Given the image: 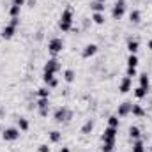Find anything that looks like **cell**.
<instances>
[{
  "label": "cell",
  "instance_id": "f546056e",
  "mask_svg": "<svg viewBox=\"0 0 152 152\" xmlns=\"http://www.w3.org/2000/svg\"><path fill=\"white\" fill-rule=\"evenodd\" d=\"M37 97L41 99V97H48L50 99V88L48 87H41V88H37Z\"/></svg>",
  "mask_w": 152,
  "mask_h": 152
},
{
  "label": "cell",
  "instance_id": "3957f363",
  "mask_svg": "<svg viewBox=\"0 0 152 152\" xmlns=\"http://www.w3.org/2000/svg\"><path fill=\"white\" fill-rule=\"evenodd\" d=\"M71 118H73V112H71L67 106H60V108H57L55 113H53V120H55V122H69Z\"/></svg>",
  "mask_w": 152,
  "mask_h": 152
},
{
  "label": "cell",
  "instance_id": "ffe728a7",
  "mask_svg": "<svg viewBox=\"0 0 152 152\" xmlns=\"http://www.w3.org/2000/svg\"><path fill=\"white\" fill-rule=\"evenodd\" d=\"M28 127H30V122L25 117H20L18 118V129L20 131H28Z\"/></svg>",
  "mask_w": 152,
  "mask_h": 152
},
{
  "label": "cell",
  "instance_id": "4dcf8cb0",
  "mask_svg": "<svg viewBox=\"0 0 152 152\" xmlns=\"http://www.w3.org/2000/svg\"><path fill=\"white\" fill-rule=\"evenodd\" d=\"M138 75V71H136V67H127L126 69V76H129V78H133V76Z\"/></svg>",
  "mask_w": 152,
  "mask_h": 152
},
{
  "label": "cell",
  "instance_id": "74e56055",
  "mask_svg": "<svg viewBox=\"0 0 152 152\" xmlns=\"http://www.w3.org/2000/svg\"><path fill=\"white\" fill-rule=\"evenodd\" d=\"M97 2H103V4H104V2H106V0H97Z\"/></svg>",
  "mask_w": 152,
  "mask_h": 152
},
{
  "label": "cell",
  "instance_id": "8d00e7d4",
  "mask_svg": "<svg viewBox=\"0 0 152 152\" xmlns=\"http://www.w3.org/2000/svg\"><path fill=\"white\" fill-rule=\"evenodd\" d=\"M147 46H149V50H152V39L149 41V42H147Z\"/></svg>",
  "mask_w": 152,
  "mask_h": 152
},
{
  "label": "cell",
  "instance_id": "d6a6232c",
  "mask_svg": "<svg viewBox=\"0 0 152 152\" xmlns=\"http://www.w3.org/2000/svg\"><path fill=\"white\" fill-rule=\"evenodd\" d=\"M37 152H51V151H50V147H48L46 143H42V145L37 147Z\"/></svg>",
  "mask_w": 152,
  "mask_h": 152
},
{
  "label": "cell",
  "instance_id": "d590c367",
  "mask_svg": "<svg viewBox=\"0 0 152 152\" xmlns=\"http://www.w3.org/2000/svg\"><path fill=\"white\" fill-rule=\"evenodd\" d=\"M60 152H71V151H69V147H62V149H60Z\"/></svg>",
  "mask_w": 152,
  "mask_h": 152
},
{
  "label": "cell",
  "instance_id": "7c38bea8",
  "mask_svg": "<svg viewBox=\"0 0 152 152\" xmlns=\"http://www.w3.org/2000/svg\"><path fill=\"white\" fill-rule=\"evenodd\" d=\"M127 50H129V53L136 55L138 50H140V42H138L136 39H129V41H127Z\"/></svg>",
  "mask_w": 152,
  "mask_h": 152
},
{
  "label": "cell",
  "instance_id": "4316f807",
  "mask_svg": "<svg viewBox=\"0 0 152 152\" xmlns=\"http://www.w3.org/2000/svg\"><path fill=\"white\" fill-rule=\"evenodd\" d=\"M20 12H21V7H20V5H14V4H12V5L9 7V16H11V18H18Z\"/></svg>",
  "mask_w": 152,
  "mask_h": 152
},
{
  "label": "cell",
  "instance_id": "ac0fdd59",
  "mask_svg": "<svg viewBox=\"0 0 152 152\" xmlns=\"http://www.w3.org/2000/svg\"><path fill=\"white\" fill-rule=\"evenodd\" d=\"M138 87H142V88H147V90H149V87H151V78L147 76V73L140 75V85H138Z\"/></svg>",
  "mask_w": 152,
  "mask_h": 152
},
{
  "label": "cell",
  "instance_id": "83f0119b",
  "mask_svg": "<svg viewBox=\"0 0 152 152\" xmlns=\"http://www.w3.org/2000/svg\"><path fill=\"white\" fill-rule=\"evenodd\" d=\"M118 124H120V118H118L117 115H110V117H108V126H110V127H117V129H118Z\"/></svg>",
  "mask_w": 152,
  "mask_h": 152
},
{
  "label": "cell",
  "instance_id": "cb8c5ba5",
  "mask_svg": "<svg viewBox=\"0 0 152 152\" xmlns=\"http://www.w3.org/2000/svg\"><path fill=\"white\" fill-rule=\"evenodd\" d=\"M138 64H140V60H138V55H133V53H129V57H127V67H138Z\"/></svg>",
  "mask_w": 152,
  "mask_h": 152
},
{
  "label": "cell",
  "instance_id": "603a6c76",
  "mask_svg": "<svg viewBox=\"0 0 152 152\" xmlns=\"http://www.w3.org/2000/svg\"><path fill=\"white\" fill-rule=\"evenodd\" d=\"M92 21L96 25H104V12H94L92 14Z\"/></svg>",
  "mask_w": 152,
  "mask_h": 152
},
{
  "label": "cell",
  "instance_id": "e575fe53",
  "mask_svg": "<svg viewBox=\"0 0 152 152\" xmlns=\"http://www.w3.org/2000/svg\"><path fill=\"white\" fill-rule=\"evenodd\" d=\"M37 112H39L41 117H48V112H50V110H37Z\"/></svg>",
  "mask_w": 152,
  "mask_h": 152
},
{
  "label": "cell",
  "instance_id": "d4e9b609",
  "mask_svg": "<svg viewBox=\"0 0 152 152\" xmlns=\"http://www.w3.org/2000/svg\"><path fill=\"white\" fill-rule=\"evenodd\" d=\"M64 80H66L67 83H73L76 80V73L73 69H66V71H64Z\"/></svg>",
  "mask_w": 152,
  "mask_h": 152
},
{
  "label": "cell",
  "instance_id": "d6986e66",
  "mask_svg": "<svg viewBox=\"0 0 152 152\" xmlns=\"http://www.w3.org/2000/svg\"><path fill=\"white\" fill-rule=\"evenodd\" d=\"M133 94H134L136 99H143V97H147L149 90H147V88H142V87H136V88L133 90Z\"/></svg>",
  "mask_w": 152,
  "mask_h": 152
},
{
  "label": "cell",
  "instance_id": "9a60e30c",
  "mask_svg": "<svg viewBox=\"0 0 152 152\" xmlns=\"http://www.w3.org/2000/svg\"><path fill=\"white\" fill-rule=\"evenodd\" d=\"M104 4L103 2H97V0H94V2H90V9L94 11V12H104Z\"/></svg>",
  "mask_w": 152,
  "mask_h": 152
},
{
  "label": "cell",
  "instance_id": "7a4b0ae2",
  "mask_svg": "<svg viewBox=\"0 0 152 152\" xmlns=\"http://www.w3.org/2000/svg\"><path fill=\"white\" fill-rule=\"evenodd\" d=\"M18 25H20V18H11V21H9V23L2 28V32H0L2 39H12L14 37Z\"/></svg>",
  "mask_w": 152,
  "mask_h": 152
},
{
  "label": "cell",
  "instance_id": "6da1fadb",
  "mask_svg": "<svg viewBox=\"0 0 152 152\" xmlns=\"http://www.w3.org/2000/svg\"><path fill=\"white\" fill-rule=\"evenodd\" d=\"M73 9L71 7H66L64 11H62V14H60V21H58V27H60V30L62 32H69L71 28H73Z\"/></svg>",
  "mask_w": 152,
  "mask_h": 152
},
{
  "label": "cell",
  "instance_id": "277c9868",
  "mask_svg": "<svg viewBox=\"0 0 152 152\" xmlns=\"http://www.w3.org/2000/svg\"><path fill=\"white\" fill-rule=\"evenodd\" d=\"M64 50V41L60 37H53L50 39V42H48V51L51 53V55H57V53H60Z\"/></svg>",
  "mask_w": 152,
  "mask_h": 152
},
{
  "label": "cell",
  "instance_id": "5b68a950",
  "mask_svg": "<svg viewBox=\"0 0 152 152\" xmlns=\"http://www.w3.org/2000/svg\"><path fill=\"white\" fill-rule=\"evenodd\" d=\"M126 0H117L113 4V9H112V16H113V20H120L122 16H124V12H126Z\"/></svg>",
  "mask_w": 152,
  "mask_h": 152
},
{
  "label": "cell",
  "instance_id": "2e32d148",
  "mask_svg": "<svg viewBox=\"0 0 152 152\" xmlns=\"http://www.w3.org/2000/svg\"><path fill=\"white\" fill-rule=\"evenodd\" d=\"M92 129H94V122H92V120H87V122L81 126L80 133H81V134H90V133H92Z\"/></svg>",
  "mask_w": 152,
  "mask_h": 152
},
{
  "label": "cell",
  "instance_id": "1f68e13d",
  "mask_svg": "<svg viewBox=\"0 0 152 152\" xmlns=\"http://www.w3.org/2000/svg\"><path fill=\"white\" fill-rule=\"evenodd\" d=\"M46 85H48V88H55V87L58 85V80H57V78H51V80H50Z\"/></svg>",
  "mask_w": 152,
  "mask_h": 152
},
{
  "label": "cell",
  "instance_id": "f35d334b",
  "mask_svg": "<svg viewBox=\"0 0 152 152\" xmlns=\"http://www.w3.org/2000/svg\"><path fill=\"white\" fill-rule=\"evenodd\" d=\"M151 152H152V147H151Z\"/></svg>",
  "mask_w": 152,
  "mask_h": 152
},
{
  "label": "cell",
  "instance_id": "ba28073f",
  "mask_svg": "<svg viewBox=\"0 0 152 152\" xmlns=\"http://www.w3.org/2000/svg\"><path fill=\"white\" fill-rule=\"evenodd\" d=\"M117 133H118L117 127H110V126L104 127V131H103V142H115Z\"/></svg>",
  "mask_w": 152,
  "mask_h": 152
},
{
  "label": "cell",
  "instance_id": "7402d4cb",
  "mask_svg": "<svg viewBox=\"0 0 152 152\" xmlns=\"http://www.w3.org/2000/svg\"><path fill=\"white\" fill-rule=\"evenodd\" d=\"M36 106H37V110H50V99L48 97H41Z\"/></svg>",
  "mask_w": 152,
  "mask_h": 152
},
{
  "label": "cell",
  "instance_id": "44dd1931",
  "mask_svg": "<svg viewBox=\"0 0 152 152\" xmlns=\"http://www.w3.org/2000/svg\"><path fill=\"white\" fill-rule=\"evenodd\" d=\"M131 113L134 115V117H143L145 115V110H143L142 104H133L131 106Z\"/></svg>",
  "mask_w": 152,
  "mask_h": 152
},
{
  "label": "cell",
  "instance_id": "9c48e42d",
  "mask_svg": "<svg viewBox=\"0 0 152 152\" xmlns=\"http://www.w3.org/2000/svg\"><path fill=\"white\" fill-rule=\"evenodd\" d=\"M97 44H94V42H90V44H87L85 48H83V51H81V57L83 58H90V57H94L96 53H97Z\"/></svg>",
  "mask_w": 152,
  "mask_h": 152
},
{
  "label": "cell",
  "instance_id": "e0dca14e",
  "mask_svg": "<svg viewBox=\"0 0 152 152\" xmlns=\"http://www.w3.org/2000/svg\"><path fill=\"white\" fill-rule=\"evenodd\" d=\"M48 138H50L51 143H58V142L62 140V133H60V131H50V133H48Z\"/></svg>",
  "mask_w": 152,
  "mask_h": 152
},
{
  "label": "cell",
  "instance_id": "8992f818",
  "mask_svg": "<svg viewBox=\"0 0 152 152\" xmlns=\"http://www.w3.org/2000/svg\"><path fill=\"white\" fill-rule=\"evenodd\" d=\"M2 138L5 142H16L20 138V129L18 127H5L2 131Z\"/></svg>",
  "mask_w": 152,
  "mask_h": 152
},
{
  "label": "cell",
  "instance_id": "8fae6325",
  "mask_svg": "<svg viewBox=\"0 0 152 152\" xmlns=\"http://www.w3.org/2000/svg\"><path fill=\"white\" fill-rule=\"evenodd\" d=\"M131 106H133V103H129V101L118 104V108H117V117H127V115L131 113Z\"/></svg>",
  "mask_w": 152,
  "mask_h": 152
},
{
  "label": "cell",
  "instance_id": "5bb4252c",
  "mask_svg": "<svg viewBox=\"0 0 152 152\" xmlns=\"http://www.w3.org/2000/svg\"><path fill=\"white\" fill-rule=\"evenodd\" d=\"M129 136H131L133 142H134V140H140V138H142V131H140V127L131 126V127H129Z\"/></svg>",
  "mask_w": 152,
  "mask_h": 152
},
{
  "label": "cell",
  "instance_id": "836d02e7",
  "mask_svg": "<svg viewBox=\"0 0 152 152\" xmlns=\"http://www.w3.org/2000/svg\"><path fill=\"white\" fill-rule=\"evenodd\" d=\"M12 4H14V5H20V7H21V5H25V0H12Z\"/></svg>",
  "mask_w": 152,
  "mask_h": 152
},
{
  "label": "cell",
  "instance_id": "4fadbf2b",
  "mask_svg": "<svg viewBox=\"0 0 152 152\" xmlns=\"http://www.w3.org/2000/svg\"><path fill=\"white\" fill-rule=\"evenodd\" d=\"M129 20H131V23L138 25V23L142 21V12H140L138 9H133V11L129 12Z\"/></svg>",
  "mask_w": 152,
  "mask_h": 152
},
{
  "label": "cell",
  "instance_id": "f1b7e54d",
  "mask_svg": "<svg viewBox=\"0 0 152 152\" xmlns=\"http://www.w3.org/2000/svg\"><path fill=\"white\" fill-rule=\"evenodd\" d=\"M113 149H115V142H103V145H101L103 152H113Z\"/></svg>",
  "mask_w": 152,
  "mask_h": 152
},
{
  "label": "cell",
  "instance_id": "484cf974",
  "mask_svg": "<svg viewBox=\"0 0 152 152\" xmlns=\"http://www.w3.org/2000/svg\"><path fill=\"white\" fill-rule=\"evenodd\" d=\"M133 152H145V145H143V142H142V138L140 140H134V143H133Z\"/></svg>",
  "mask_w": 152,
  "mask_h": 152
},
{
  "label": "cell",
  "instance_id": "30bf717a",
  "mask_svg": "<svg viewBox=\"0 0 152 152\" xmlns=\"http://www.w3.org/2000/svg\"><path fill=\"white\" fill-rule=\"evenodd\" d=\"M131 87H133V81H131L129 76H124V78L120 80V83H118V90H120V94H127V92L131 90Z\"/></svg>",
  "mask_w": 152,
  "mask_h": 152
},
{
  "label": "cell",
  "instance_id": "52a82bcc",
  "mask_svg": "<svg viewBox=\"0 0 152 152\" xmlns=\"http://www.w3.org/2000/svg\"><path fill=\"white\" fill-rule=\"evenodd\" d=\"M60 71V62L57 58H48L46 64H44V73H58Z\"/></svg>",
  "mask_w": 152,
  "mask_h": 152
}]
</instances>
